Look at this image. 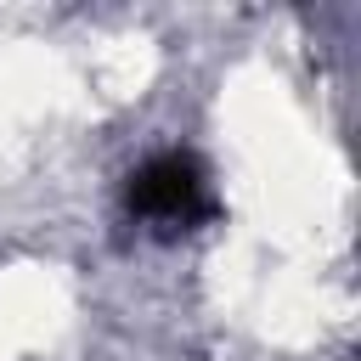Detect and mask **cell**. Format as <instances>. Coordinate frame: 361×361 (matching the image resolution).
Returning <instances> with one entry per match:
<instances>
[{
  "label": "cell",
  "mask_w": 361,
  "mask_h": 361,
  "mask_svg": "<svg viewBox=\"0 0 361 361\" xmlns=\"http://www.w3.org/2000/svg\"><path fill=\"white\" fill-rule=\"evenodd\" d=\"M124 203H130V214L158 220V226H197V220L214 214L203 164H197L192 152H158V158H147L141 169H130Z\"/></svg>",
  "instance_id": "1"
}]
</instances>
